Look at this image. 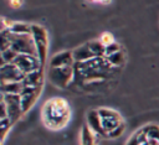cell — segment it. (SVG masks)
Segmentation results:
<instances>
[{
	"label": "cell",
	"instance_id": "5b68a950",
	"mask_svg": "<svg viewBox=\"0 0 159 145\" xmlns=\"http://www.w3.org/2000/svg\"><path fill=\"white\" fill-rule=\"evenodd\" d=\"M48 81L57 88L65 89L73 83L75 79V66L67 67H50L47 72Z\"/></svg>",
	"mask_w": 159,
	"mask_h": 145
},
{
	"label": "cell",
	"instance_id": "ac0fdd59",
	"mask_svg": "<svg viewBox=\"0 0 159 145\" xmlns=\"http://www.w3.org/2000/svg\"><path fill=\"white\" fill-rule=\"evenodd\" d=\"M104 58L107 59V62L113 67V68H120L123 64H124V62H125V53H124V51L122 50V51H119V52H117V53H113V55H111V56H104Z\"/></svg>",
	"mask_w": 159,
	"mask_h": 145
},
{
	"label": "cell",
	"instance_id": "e0dca14e",
	"mask_svg": "<svg viewBox=\"0 0 159 145\" xmlns=\"http://www.w3.org/2000/svg\"><path fill=\"white\" fill-rule=\"evenodd\" d=\"M24 89L22 82H11V83H1V93L2 94H21Z\"/></svg>",
	"mask_w": 159,
	"mask_h": 145
},
{
	"label": "cell",
	"instance_id": "9c48e42d",
	"mask_svg": "<svg viewBox=\"0 0 159 145\" xmlns=\"http://www.w3.org/2000/svg\"><path fill=\"white\" fill-rule=\"evenodd\" d=\"M25 76L30 74L32 72L43 69L41 66V62L37 56H31V55H17L15 61L12 62Z\"/></svg>",
	"mask_w": 159,
	"mask_h": 145
},
{
	"label": "cell",
	"instance_id": "4fadbf2b",
	"mask_svg": "<svg viewBox=\"0 0 159 145\" xmlns=\"http://www.w3.org/2000/svg\"><path fill=\"white\" fill-rule=\"evenodd\" d=\"M75 58L72 51H62L53 55L50 58V67H67L75 66Z\"/></svg>",
	"mask_w": 159,
	"mask_h": 145
},
{
	"label": "cell",
	"instance_id": "2e32d148",
	"mask_svg": "<svg viewBox=\"0 0 159 145\" xmlns=\"http://www.w3.org/2000/svg\"><path fill=\"white\" fill-rule=\"evenodd\" d=\"M96 134L88 128V125L84 123L82 125L81 133H80V141L81 145H97L96 144Z\"/></svg>",
	"mask_w": 159,
	"mask_h": 145
},
{
	"label": "cell",
	"instance_id": "44dd1931",
	"mask_svg": "<svg viewBox=\"0 0 159 145\" xmlns=\"http://www.w3.org/2000/svg\"><path fill=\"white\" fill-rule=\"evenodd\" d=\"M16 57H17V53L14 50H11V48L5 50V51H1V64L12 63Z\"/></svg>",
	"mask_w": 159,
	"mask_h": 145
},
{
	"label": "cell",
	"instance_id": "5bb4252c",
	"mask_svg": "<svg viewBox=\"0 0 159 145\" xmlns=\"http://www.w3.org/2000/svg\"><path fill=\"white\" fill-rule=\"evenodd\" d=\"M24 87H30V88H42L43 84V69L32 72L30 74H26L24 81H22Z\"/></svg>",
	"mask_w": 159,
	"mask_h": 145
},
{
	"label": "cell",
	"instance_id": "9a60e30c",
	"mask_svg": "<svg viewBox=\"0 0 159 145\" xmlns=\"http://www.w3.org/2000/svg\"><path fill=\"white\" fill-rule=\"evenodd\" d=\"M140 130L147 136L149 145H159V125L158 124H154V123L147 124Z\"/></svg>",
	"mask_w": 159,
	"mask_h": 145
},
{
	"label": "cell",
	"instance_id": "ffe728a7",
	"mask_svg": "<svg viewBox=\"0 0 159 145\" xmlns=\"http://www.w3.org/2000/svg\"><path fill=\"white\" fill-rule=\"evenodd\" d=\"M127 145H149V143L147 136L143 134V131L139 130L129 138V140L127 141Z\"/></svg>",
	"mask_w": 159,
	"mask_h": 145
},
{
	"label": "cell",
	"instance_id": "30bf717a",
	"mask_svg": "<svg viewBox=\"0 0 159 145\" xmlns=\"http://www.w3.org/2000/svg\"><path fill=\"white\" fill-rule=\"evenodd\" d=\"M0 76H1V83L22 82L24 78H25V74H24L14 63L1 64Z\"/></svg>",
	"mask_w": 159,
	"mask_h": 145
},
{
	"label": "cell",
	"instance_id": "d6986e66",
	"mask_svg": "<svg viewBox=\"0 0 159 145\" xmlns=\"http://www.w3.org/2000/svg\"><path fill=\"white\" fill-rule=\"evenodd\" d=\"M10 32L12 33H25V35H32V25L25 24V22H12L10 26Z\"/></svg>",
	"mask_w": 159,
	"mask_h": 145
},
{
	"label": "cell",
	"instance_id": "6da1fadb",
	"mask_svg": "<svg viewBox=\"0 0 159 145\" xmlns=\"http://www.w3.org/2000/svg\"><path fill=\"white\" fill-rule=\"evenodd\" d=\"M117 68H113L104 57L92 58L75 63V79L72 84L93 86L111 79Z\"/></svg>",
	"mask_w": 159,
	"mask_h": 145
},
{
	"label": "cell",
	"instance_id": "8992f818",
	"mask_svg": "<svg viewBox=\"0 0 159 145\" xmlns=\"http://www.w3.org/2000/svg\"><path fill=\"white\" fill-rule=\"evenodd\" d=\"M99 116L102 120V125H103V130L106 133V138H108L112 133H114L118 128L125 125L122 115L111 108H99Z\"/></svg>",
	"mask_w": 159,
	"mask_h": 145
},
{
	"label": "cell",
	"instance_id": "603a6c76",
	"mask_svg": "<svg viewBox=\"0 0 159 145\" xmlns=\"http://www.w3.org/2000/svg\"><path fill=\"white\" fill-rule=\"evenodd\" d=\"M11 125H12V123L10 121L9 118H1V141H4L6 133L11 128Z\"/></svg>",
	"mask_w": 159,
	"mask_h": 145
},
{
	"label": "cell",
	"instance_id": "ba28073f",
	"mask_svg": "<svg viewBox=\"0 0 159 145\" xmlns=\"http://www.w3.org/2000/svg\"><path fill=\"white\" fill-rule=\"evenodd\" d=\"M32 37L36 43V50H37V57L41 62V66H45L46 62V55H47V32L45 27L40 25H32Z\"/></svg>",
	"mask_w": 159,
	"mask_h": 145
},
{
	"label": "cell",
	"instance_id": "52a82bcc",
	"mask_svg": "<svg viewBox=\"0 0 159 145\" xmlns=\"http://www.w3.org/2000/svg\"><path fill=\"white\" fill-rule=\"evenodd\" d=\"M1 107L6 109L7 118L14 124L19 118H21L22 108H21V98L19 94H2L1 93Z\"/></svg>",
	"mask_w": 159,
	"mask_h": 145
},
{
	"label": "cell",
	"instance_id": "3957f363",
	"mask_svg": "<svg viewBox=\"0 0 159 145\" xmlns=\"http://www.w3.org/2000/svg\"><path fill=\"white\" fill-rule=\"evenodd\" d=\"M7 30V37L10 41V48L14 50L17 55H31L37 56L36 43L32 37V35H25V33H12Z\"/></svg>",
	"mask_w": 159,
	"mask_h": 145
},
{
	"label": "cell",
	"instance_id": "7c38bea8",
	"mask_svg": "<svg viewBox=\"0 0 159 145\" xmlns=\"http://www.w3.org/2000/svg\"><path fill=\"white\" fill-rule=\"evenodd\" d=\"M42 88H30V87H24L20 98H21V108L22 113L25 114L37 100V97L40 95Z\"/></svg>",
	"mask_w": 159,
	"mask_h": 145
},
{
	"label": "cell",
	"instance_id": "7a4b0ae2",
	"mask_svg": "<svg viewBox=\"0 0 159 145\" xmlns=\"http://www.w3.org/2000/svg\"><path fill=\"white\" fill-rule=\"evenodd\" d=\"M71 119L70 103L61 97H53L47 99L41 109V120L43 125L50 130L63 129Z\"/></svg>",
	"mask_w": 159,
	"mask_h": 145
},
{
	"label": "cell",
	"instance_id": "cb8c5ba5",
	"mask_svg": "<svg viewBox=\"0 0 159 145\" xmlns=\"http://www.w3.org/2000/svg\"><path fill=\"white\" fill-rule=\"evenodd\" d=\"M119 51H122V46L118 42H114V43H112V45L106 47V56H111V55L117 53Z\"/></svg>",
	"mask_w": 159,
	"mask_h": 145
},
{
	"label": "cell",
	"instance_id": "8fae6325",
	"mask_svg": "<svg viewBox=\"0 0 159 145\" xmlns=\"http://www.w3.org/2000/svg\"><path fill=\"white\" fill-rule=\"evenodd\" d=\"M86 124L88 125V128L97 136L106 138V133L103 130V125H102V120H101L98 109H91V110L87 112V114H86Z\"/></svg>",
	"mask_w": 159,
	"mask_h": 145
},
{
	"label": "cell",
	"instance_id": "7402d4cb",
	"mask_svg": "<svg viewBox=\"0 0 159 145\" xmlns=\"http://www.w3.org/2000/svg\"><path fill=\"white\" fill-rule=\"evenodd\" d=\"M98 40H99V42H101L104 47H107V46H109V45L117 42L116 38H114V36H113L112 33H109V32H103V33L99 36Z\"/></svg>",
	"mask_w": 159,
	"mask_h": 145
},
{
	"label": "cell",
	"instance_id": "277c9868",
	"mask_svg": "<svg viewBox=\"0 0 159 145\" xmlns=\"http://www.w3.org/2000/svg\"><path fill=\"white\" fill-rule=\"evenodd\" d=\"M72 53H73L75 62H84L92 58L104 57L106 47L99 42V40H92L76 47L72 51Z\"/></svg>",
	"mask_w": 159,
	"mask_h": 145
}]
</instances>
